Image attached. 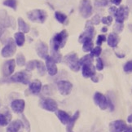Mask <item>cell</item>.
<instances>
[{"label":"cell","mask_w":132,"mask_h":132,"mask_svg":"<svg viewBox=\"0 0 132 132\" xmlns=\"http://www.w3.org/2000/svg\"><path fill=\"white\" fill-rule=\"evenodd\" d=\"M68 37H69V34L65 29L60 31V33L55 34L54 35V37L52 38V40H51V43H50L51 50L59 52V50L60 48H63L65 46Z\"/></svg>","instance_id":"1"},{"label":"cell","mask_w":132,"mask_h":132,"mask_svg":"<svg viewBox=\"0 0 132 132\" xmlns=\"http://www.w3.org/2000/svg\"><path fill=\"white\" fill-rule=\"evenodd\" d=\"M63 61L71 70L75 73H78L81 69L80 59L76 53L72 52L66 55L63 59Z\"/></svg>","instance_id":"2"},{"label":"cell","mask_w":132,"mask_h":132,"mask_svg":"<svg viewBox=\"0 0 132 132\" xmlns=\"http://www.w3.org/2000/svg\"><path fill=\"white\" fill-rule=\"evenodd\" d=\"M27 17L32 22L43 24L47 21V13L42 9H34L27 12Z\"/></svg>","instance_id":"3"},{"label":"cell","mask_w":132,"mask_h":132,"mask_svg":"<svg viewBox=\"0 0 132 132\" xmlns=\"http://www.w3.org/2000/svg\"><path fill=\"white\" fill-rule=\"evenodd\" d=\"M32 75L29 71H20L17 72L12 76H11L9 78L10 82H19L22 83L24 85H29L30 83Z\"/></svg>","instance_id":"4"},{"label":"cell","mask_w":132,"mask_h":132,"mask_svg":"<svg viewBox=\"0 0 132 132\" xmlns=\"http://www.w3.org/2000/svg\"><path fill=\"white\" fill-rule=\"evenodd\" d=\"M95 28L93 27V24H91L90 21H87L86 23L85 30L80 34L78 38V42L80 43H83L85 41H87L88 39H93L95 37Z\"/></svg>","instance_id":"5"},{"label":"cell","mask_w":132,"mask_h":132,"mask_svg":"<svg viewBox=\"0 0 132 132\" xmlns=\"http://www.w3.org/2000/svg\"><path fill=\"white\" fill-rule=\"evenodd\" d=\"M92 4L90 0H82L79 4V13L83 18L87 19L92 15Z\"/></svg>","instance_id":"6"},{"label":"cell","mask_w":132,"mask_h":132,"mask_svg":"<svg viewBox=\"0 0 132 132\" xmlns=\"http://www.w3.org/2000/svg\"><path fill=\"white\" fill-rule=\"evenodd\" d=\"M16 52V44L15 40L12 38H9L6 45L2 49V56L4 58H10Z\"/></svg>","instance_id":"7"},{"label":"cell","mask_w":132,"mask_h":132,"mask_svg":"<svg viewBox=\"0 0 132 132\" xmlns=\"http://www.w3.org/2000/svg\"><path fill=\"white\" fill-rule=\"evenodd\" d=\"M39 105L44 110L54 113L58 109V104L56 101L51 98H43L39 101Z\"/></svg>","instance_id":"8"},{"label":"cell","mask_w":132,"mask_h":132,"mask_svg":"<svg viewBox=\"0 0 132 132\" xmlns=\"http://www.w3.org/2000/svg\"><path fill=\"white\" fill-rule=\"evenodd\" d=\"M56 86L60 94L62 95H69L73 90V84L66 80L59 81L57 82Z\"/></svg>","instance_id":"9"},{"label":"cell","mask_w":132,"mask_h":132,"mask_svg":"<svg viewBox=\"0 0 132 132\" xmlns=\"http://www.w3.org/2000/svg\"><path fill=\"white\" fill-rule=\"evenodd\" d=\"M93 100L95 104L101 110H105L108 109V98L104 94L100 92H95L94 95Z\"/></svg>","instance_id":"10"},{"label":"cell","mask_w":132,"mask_h":132,"mask_svg":"<svg viewBox=\"0 0 132 132\" xmlns=\"http://www.w3.org/2000/svg\"><path fill=\"white\" fill-rule=\"evenodd\" d=\"M130 11L126 6H121L118 8L117 12L114 15L115 21L118 23H123L129 16Z\"/></svg>","instance_id":"11"},{"label":"cell","mask_w":132,"mask_h":132,"mask_svg":"<svg viewBox=\"0 0 132 132\" xmlns=\"http://www.w3.org/2000/svg\"><path fill=\"white\" fill-rule=\"evenodd\" d=\"M16 60L13 59L8 60L4 62L2 67V73L5 78L9 77L14 73L15 68H16Z\"/></svg>","instance_id":"12"},{"label":"cell","mask_w":132,"mask_h":132,"mask_svg":"<svg viewBox=\"0 0 132 132\" xmlns=\"http://www.w3.org/2000/svg\"><path fill=\"white\" fill-rule=\"evenodd\" d=\"M0 24L3 25L4 28L12 27L15 26V20L13 17L9 16L6 10H1L0 11Z\"/></svg>","instance_id":"13"},{"label":"cell","mask_w":132,"mask_h":132,"mask_svg":"<svg viewBox=\"0 0 132 132\" xmlns=\"http://www.w3.org/2000/svg\"><path fill=\"white\" fill-rule=\"evenodd\" d=\"M126 121L123 120H116L111 121L109 125V132H123L126 128Z\"/></svg>","instance_id":"14"},{"label":"cell","mask_w":132,"mask_h":132,"mask_svg":"<svg viewBox=\"0 0 132 132\" xmlns=\"http://www.w3.org/2000/svg\"><path fill=\"white\" fill-rule=\"evenodd\" d=\"M81 68H82V74L86 78H90L96 74V69L93 63L84 64Z\"/></svg>","instance_id":"15"},{"label":"cell","mask_w":132,"mask_h":132,"mask_svg":"<svg viewBox=\"0 0 132 132\" xmlns=\"http://www.w3.org/2000/svg\"><path fill=\"white\" fill-rule=\"evenodd\" d=\"M46 60V68L50 76H55L58 73V68L56 66V63L55 60L51 57V55H47Z\"/></svg>","instance_id":"16"},{"label":"cell","mask_w":132,"mask_h":132,"mask_svg":"<svg viewBox=\"0 0 132 132\" xmlns=\"http://www.w3.org/2000/svg\"><path fill=\"white\" fill-rule=\"evenodd\" d=\"M36 50L37 54L41 59H46L48 55V46L44 42L39 41L36 43Z\"/></svg>","instance_id":"17"},{"label":"cell","mask_w":132,"mask_h":132,"mask_svg":"<svg viewBox=\"0 0 132 132\" xmlns=\"http://www.w3.org/2000/svg\"><path fill=\"white\" fill-rule=\"evenodd\" d=\"M12 110L17 114H21L25 108V102L24 100H14L11 103Z\"/></svg>","instance_id":"18"},{"label":"cell","mask_w":132,"mask_h":132,"mask_svg":"<svg viewBox=\"0 0 132 132\" xmlns=\"http://www.w3.org/2000/svg\"><path fill=\"white\" fill-rule=\"evenodd\" d=\"M42 88H43L42 82L37 79L33 81V82H31L29 84V90L30 91V93L34 95H39L42 90Z\"/></svg>","instance_id":"19"},{"label":"cell","mask_w":132,"mask_h":132,"mask_svg":"<svg viewBox=\"0 0 132 132\" xmlns=\"http://www.w3.org/2000/svg\"><path fill=\"white\" fill-rule=\"evenodd\" d=\"M55 115L58 118V119L60 120V121L61 122L63 125H67L69 123V121L71 118V117L69 116V114L68 113H66L64 110H60V109H57L55 112Z\"/></svg>","instance_id":"20"},{"label":"cell","mask_w":132,"mask_h":132,"mask_svg":"<svg viewBox=\"0 0 132 132\" xmlns=\"http://www.w3.org/2000/svg\"><path fill=\"white\" fill-rule=\"evenodd\" d=\"M23 126V122L21 120H16L10 122L7 127V132H18Z\"/></svg>","instance_id":"21"},{"label":"cell","mask_w":132,"mask_h":132,"mask_svg":"<svg viewBox=\"0 0 132 132\" xmlns=\"http://www.w3.org/2000/svg\"><path fill=\"white\" fill-rule=\"evenodd\" d=\"M119 42H120V38L118 36V34H117L115 33H111L109 34L107 38V43L110 47L112 48L116 47L118 45Z\"/></svg>","instance_id":"22"},{"label":"cell","mask_w":132,"mask_h":132,"mask_svg":"<svg viewBox=\"0 0 132 132\" xmlns=\"http://www.w3.org/2000/svg\"><path fill=\"white\" fill-rule=\"evenodd\" d=\"M79 116H80V112L79 111H76L75 113L71 117V118L69 121V123L66 125V131L67 132H73V127H74V125L76 123V121H78V119L79 118Z\"/></svg>","instance_id":"23"},{"label":"cell","mask_w":132,"mask_h":132,"mask_svg":"<svg viewBox=\"0 0 132 132\" xmlns=\"http://www.w3.org/2000/svg\"><path fill=\"white\" fill-rule=\"evenodd\" d=\"M17 23H18V29L20 30V32H22L24 34H27L29 32L30 28L29 25L25 22L22 18H18L17 20Z\"/></svg>","instance_id":"24"},{"label":"cell","mask_w":132,"mask_h":132,"mask_svg":"<svg viewBox=\"0 0 132 132\" xmlns=\"http://www.w3.org/2000/svg\"><path fill=\"white\" fill-rule=\"evenodd\" d=\"M14 40L16 42V44L18 47H22L25 42L24 34L22 32H17L14 34Z\"/></svg>","instance_id":"25"},{"label":"cell","mask_w":132,"mask_h":132,"mask_svg":"<svg viewBox=\"0 0 132 132\" xmlns=\"http://www.w3.org/2000/svg\"><path fill=\"white\" fill-rule=\"evenodd\" d=\"M12 115L9 114V113H0V126H6L9 124V121H11Z\"/></svg>","instance_id":"26"},{"label":"cell","mask_w":132,"mask_h":132,"mask_svg":"<svg viewBox=\"0 0 132 132\" xmlns=\"http://www.w3.org/2000/svg\"><path fill=\"white\" fill-rule=\"evenodd\" d=\"M94 48V43L92 39H88L82 43V51L84 52H90Z\"/></svg>","instance_id":"27"},{"label":"cell","mask_w":132,"mask_h":132,"mask_svg":"<svg viewBox=\"0 0 132 132\" xmlns=\"http://www.w3.org/2000/svg\"><path fill=\"white\" fill-rule=\"evenodd\" d=\"M55 17L57 20V21L60 24H66L68 21V16L60 12H55Z\"/></svg>","instance_id":"28"},{"label":"cell","mask_w":132,"mask_h":132,"mask_svg":"<svg viewBox=\"0 0 132 132\" xmlns=\"http://www.w3.org/2000/svg\"><path fill=\"white\" fill-rule=\"evenodd\" d=\"M93 61H94V57L90 54L85 55L84 56H82L80 59L81 67H82V65L84 64H90V63H93Z\"/></svg>","instance_id":"29"},{"label":"cell","mask_w":132,"mask_h":132,"mask_svg":"<svg viewBox=\"0 0 132 132\" xmlns=\"http://www.w3.org/2000/svg\"><path fill=\"white\" fill-rule=\"evenodd\" d=\"M36 69H38V74L40 76H44L45 75L46 71H47V68H46V64H44L43 61H41V60H38L37 68Z\"/></svg>","instance_id":"30"},{"label":"cell","mask_w":132,"mask_h":132,"mask_svg":"<svg viewBox=\"0 0 132 132\" xmlns=\"http://www.w3.org/2000/svg\"><path fill=\"white\" fill-rule=\"evenodd\" d=\"M16 63L18 66H24L26 64V60H25V56L23 55V53L20 52L16 55Z\"/></svg>","instance_id":"31"},{"label":"cell","mask_w":132,"mask_h":132,"mask_svg":"<svg viewBox=\"0 0 132 132\" xmlns=\"http://www.w3.org/2000/svg\"><path fill=\"white\" fill-rule=\"evenodd\" d=\"M51 57H52L55 63H60L61 62L62 60V55L60 53V52H56V51H53V50H51Z\"/></svg>","instance_id":"32"},{"label":"cell","mask_w":132,"mask_h":132,"mask_svg":"<svg viewBox=\"0 0 132 132\" xmlns=\"http://www.w3.org/2000/svg\"><path fill=\"white\" fill-rule=\"evenodd\" d=\"M37 63H38L37 60H30V61L26 63V64H25V68H26V70L29 71V72H30V71H33L34 69L37 68Z\"/></svg>","instance_id":"33"},{"label":"cell","mask_w":132,"mask_h":132,"mask_svg":"<svg viewBox=\"0 0 132 132\" xmlns=\"http://www.w3.org/2000/svg\"><path fill=\"white\" fill-rule=\"evenodd\" d=\"M101 52H102V48H101V47L100 46H96V47H95L92 49V51H91L90 54L92 55L93 57L98 58V57H100Z\"/></svg>","instance_id":"34"},{"label":"cell","mask_w":132,"mask_h":132,"mask_svg":"<svg viewBox=\"0 0 132 132\" xmlns=\"http://www.w3.org/2000/svg\"><path fill=\"white\" fill-rule=\"evenodd\" d=\"M3 4L6 7L12 8L13 10L16 9V0H4Z\"/></svg>","instance_id":"35"},{"label":"cell","mask_w":132,"mask_h":132,"mask_svg":"<svg viewBox=\"0 0 132 132\" xmlns=\"http://www.w3.org/2000/svg\"><path fill=\"white\" fill-rule=\"evenodd\" d=\"M123 29H124L123 23H118V22H116L115 24L113 25V31L117 34H121V32H122Z\"/></svg>","instance_id":"36"},{"label":"cell","mask_w":132,"mask_h":132,"mask_svg":"<svg viewBox=\"0 0 132 132\" xmlns=\"http://www.w3.org/2000/svg\"><path fill=\"white\" fill-rule=\"evenodd\" d=\"M43 90V92L44 95H52L53 93V90H52V87L51 85H45L44 87H43L42 88Z\"/></svg>","instance_id":"37"},{"label":"cell","mask_w":132,"mask_h":132,"mask_svg":"<svg viewBox=\"0 0 132 132\" xmlns=\"http://www.w3.org/2000/svg\"><path fill=\"white\" fill-rule=\"evenodd\" d=\"M123 70H124V72L126 73H132V60H129V61H127L124 64Z\"/></svg>","instance_id":"38"},{"label":"cell","mask_w":132,"mask_h":132,"mask_svg":"<svg viewBox=\"0 0 132 132\" xmlns=\"http://www.w3.org/2000/svg\"><path fill=\"white\" fill-rule=\"evenodd\" d=\"M104 62L101 58L98 57L96 59V64H95V69L98 71H102L104 69Z\"/></svg>","instance_id":"39"},{"label":"cell","mask_w":132,"mask_h":132,"mask_svg":"<svg viewBox=\"0 0 132 132\" xmlns=\"http://www.w3.org/2000/svg\"><path fill=\"white\" fill-rule=\"evenodd\" d=\"M113 16H104L101 18V22H102L105 25H110L112 24V22H113Z\"/></svg>","instance_id":"40"},{"label":"cell","mask_w":132,"mask_h":132,"mask_svg":"<svg viewBox=\"0 0 132 132\" xmlns=\"http://www.w3.org/2000/svg\"><path fill=\"white\" fill-rule=\"evenodd\" d=\"M107 41V38L104 34H100L99 36L97 37V40H96V44L97 46H101L103 44L104 42Z\"/></svg>","instance_id":"41"},{"label":"cell","mask_w":132,"mask_h":132,"mask_svg":"<svg viewBox=\"0 0 132 132\" xmlns=\"http://www.w3.org/2000/svg\"><path fill=\"white\" fill-rule=\"evenodd\" d=\"M90 22L91 23V24H93V25H97L101 22V18L99 15H95V16L92 17V19L90 20Z\"/></svg>","instance_id":"42"},{"label":"cell","mask_w":132,"mask_h":132,"mask_svg":"<svg viewBox=\"0 0 132 132\" xmlns=\"http://www.w3.org/2000/svg\"><path fill=\"white\" fill-rule=\"evenodd\" d=\"M22 122H23V125L25 127V129L27 130L28 132H30V124H29V121L26 119V118H25L24 115H22Z\"/></svg>","instance_id":"43"},{"label":"cell","mask_w":132,"mask_h":132,"mask_svg":"<svg viewBox=\"0 0 132 132\" xmlns=\"http://www.w3.org/2000/svg\"><path fill=\"white\" fill-rule=\"evenodd\" d=\"M109 3L108 0H99V1L95 2V5H97L99 7H105L107 6Z\"/></svg>","instance_id":"44"},{"label":"cell","mask_w":132,"mask_h":132,"mask_svg":"<svg viewBox=\"0 0 132 132\" xmlns=\"http://www.w3.org/2000/svg\"><path fill=\"white\" fill-rule=\"evenodd\" d=\"M117 10H118V7H116L115 6H113V7H110L109 8V12L111 14L112 16H114V15L116 14L117 12Z\"/></svg>","instance_id":"45"},{"label":"cell","mask_w":132,"mask_h":132,"mask_svg":"<svg viewBox=\"0 0 132 132\" xmlns=\"http://www.w3.org/2000/svg\"><path fill=\"white\" fill-rule=\"evenodd\" d=\"M126 7H128L130 12L132 13V0H127L126 1Z\"/></svg>","instance_id":"46"},{"label":"cell","mask_w":132,"mask_h":132,"mask_svg":"<svg viewBox=\"0 0 132 132\" xmlns=\"http://www.w3.org/2000/svg\"><path fill=\"white\" fill-rule=\"evenodd\" d=\"M110 2L112 3H113L114 5H116V6H118V5L121 4V0H110Z\"/></svg>","instance_id":"47"},{"label":"cell","mask_w":132,"mask_h":132,"mask_svg":"<svg viewBox=\"0 0 132 132\" xmlns=\"http://www.w3.org/2000/svg\"><path fill=\"white\" fill-rule=\"evenodd\" d=\"M4 30H5L4 26H3V25H2L1 24H0V38H1V37H2V35L3 34Z\"/></svg>","instance_id":"48"},{"label":"cell","mask_w":132,"mask_h":132,"mask_svg":"<svg viewBox=\"0 0 132 132\" xmlns=\"http://www.w3.org/2000/svg\"><path fill=\"white\" fill-rule=\"evenodd\" d=\"M123 132H132V126H126V128L125 129V130Z\"/></svg>","instance_id":"49"},{"label":"cell","mask_w":132,"mask_h":132,"mask_svg":"<svg viewBox=\"0 0 132 132\" xmlns=\"http://www.w3.org/2000/svg\"><path fill=\"white\" fill-rule=\"evenodd\" d=\"M127 121L129 123H132V114H130L127 117Z\"/></svg>","instance_id":"50"},{"label":"cell","mask_w":132,"mask_h":132,"mask_svg":"<svg viewBox=\"0 0 132 132\" xmlns=\"http://www.w3.org/2000/svg\"><path fill=\"white\" fill-rule=\"evenodd\" d=\"M115 54H116V55H117V56H118V58H124V57H125V54H121V55H120V54H118V52H116Z\"/></svg>","instance_id":"51"},{"label":"cell","mask_w":132,"mask_h":132,"mask_svg":"<svg viewBox=\"0 0 132 132\" xmlns=\"http://www.w3.org/2000/svg\"><path fill=\"white\" fill-rule=\"evenodd\" d=\"M108 31V27H103L102 29H101V32H102V33H106V32H107Z\"/></svg>","instance_id":"52"}]
</instances>
